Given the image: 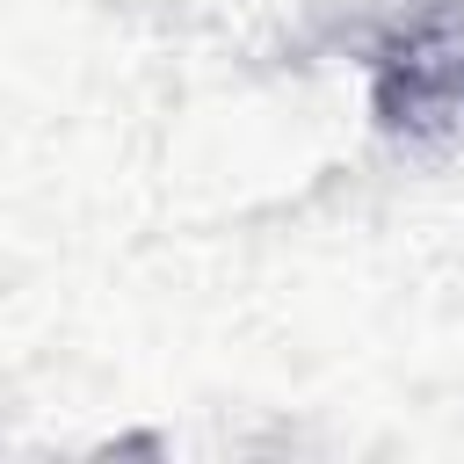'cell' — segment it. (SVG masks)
I'll use <instances>...</instances> for the list:
<instances>
[{"instance_id": "6da1fadb", "label": "cell", "mask_w": 464, "mask_h": 464, "mask_svg": "<svg viewBox=\"0 0 464 464\" xmlns=\"http://www.w3.org/2000/svg\"><path fill=\"white\" fill-rule=\"evenodd\" d=\"M377 123L420 145H464V29H420L377 65Z\"/></svg>"}]
</instances>
